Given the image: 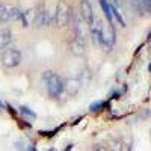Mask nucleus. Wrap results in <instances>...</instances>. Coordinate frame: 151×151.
<instances>
[{
  "label": "nucleus",
  "mask_w": 151,
  "mask_h": 151,
  "mask_svg": "<svg viewBox=\"0 0 151 151\" xmlns=\"http://www.w3.org/2000/svg\"><path fill=\"white\" fill-rule=\"evenodd\" d=\"M55 21V18L50 15V11H47L44 6H38L35 8V18H33V26L41 29L45 26H50V23Z\"/></svg>",
  "instance_id": "nucleus-5"
},
{
  "label": "nucleus",
  "mask_w": 151,
  "mask_h": 151,
  "mask_svg": "<svg viewBox=\"0 0 151 151\" xmlns=\"http://www.w3.org/2000/svg\"><path fill=\"white\" fill-rule=\"evenodd\" d=\"M27 151H36V150H35V147H29V150H27Z\"/></svg>",
  "instance_id": "nucleus-23"
},
{
  "label": "nucleus",
  "mask_w": 151,
  "mask_h": 151,
  "mask_svg": "<svg viewBox=\"0 0 151 151\" xmlns=\"http://www.w3.org/2000/svg\"><path fill=\"white\" fill-rule=\"evenodd\" d=\"M91 27V35L94 38V41L100 45H106L107 47V41H106V35H104V30H103V26H101V21L100 20H95L92 23Z\"/></svg>",
  "instance_id": "nucleus-6"
},
{
  "label": "nucleus",
  "mask_w": 151,
  "mask_h": 151,
  "mask_svg": "<svg viewBox=\"0 0 151 151\" xmlns=\"http://www.w3.org/2000/svg\"><path fill=\"white\" fill-rule=\"evenodd\" d=\"M20 112L23 113V116H26V118H30V119H35L36 118V113L33 110H30L29 107H26V106H21L20 107Z\"/></svg>",
  "instance_id": "nucleus-15"
},
{
  "label": "nucleus",
  "mask_w": 151,
  "mask_h": 151,
  "mask_svg": "<svg viewBox=\"0 0 151 151\" xmlns=\"http://www.w3.org/2000/svg\"><path fill=\"white\" fill-rule=\"evenodd\" d=\"M109 150H110V151H121V150H122V145H121L119 141L112 139L110 144H109Z\"/></svg>",
  "instance_id": "nucleus-17"
},
{
  "label": "nucleus",
  "mask_w": 151,
  "mask_h": 151,
  "mask_svg": "<svg viewBox=\"0 0 151 151\" xmlns=\"http://www.w3.org/2000/svg\"><path fill=\"white\" fill-rule=\"evenodd\" d=\"M112 5L118 8V5H119V2H118V0H112Z\"/></svg>",
  "instance_id": "nucleus-22"
},
{
  "label": "nucleus",
  "mask_w": 151,
  "mask_h": 151,
  "mask_svg": "<svg viewBox=\"0 0 151 151\" xmlns=\"http://www.w3.org/2000/svg\"><path fill=\"white\" fill-rule=\"evenodd\" d=\"M150 71H151V64H150Z\"/></svg>",
  "instance_id": "nucleus-26"
},
{
  "label": "nucleus",
  "mask_w": 151,
  "mask_h": 151,
  "mask_svg": "<svg viewBox=\"0 0 151 151\" xmlns=\"http://www.w3.org/2000/svg\"><path fill=\"white\" fill-rule=\"evenodd\" d=\"M0 59H2V65L5 68H8V70L17 68L21 64V52L17 47L6 48L2 53V56H0Z\"/></svg>",
  "instance_id": "nucleus-2"
},
{
  "label": "nucleus",
  "mask_w": 151,
  "mask_h": 151,
  "mask_svg": "<svg viewBox=\"0 0 151 151\" xmlns=\"http://www.w3.org/2000/svg\"><path fill=\"white\" fill-rule=\"evenodd\" d=\"M68 48L74 56H83L85 52H86V44H85L83 40H79V38H76L74 35H71L70 40H68Z\"/></svg>",
  "instance_id": "nucleus-8"
},
{
  "label": "nucleus",
  "mask_w": 151,
  "mask_h": 151,
  "mask_svg": "<svg viewBox=\"0 0 151 151\" xmlns=\"http://www.w3.org/2000/svg\"><path fill=\"white\" fill-rule=\"evenodd\" d=\"M71 148H73V144H68V145H67V148H65L64 151H71Z\"/></svg>",
  "instance_id": "nucleus-21"
},
{
  "label": "nucleus",
  "mask_w": 151,
  "mask_h": 151,
  "mask_svg": "<svg viewBox=\"0 0 151 151\" xmlns=\"http://www.w3.org/2000/svg\"><path fill=\"white\" fill-rule=\"evenodd\" d=\"M98 2H100V6H101L104 15L109 21V26H112L113 24V15H112V11H110V3L107 2V0H98Z\"/></svg>",
  "instance_id": "nucleus-13"
},
{
  "label": "nucleus",
  "mask_w": 151,
  "mask_h": 151,
  "mask_svg": "<svg viewBox=\"0 0 151 151\" xmlns=\"http://www.w3.org/2000/svg\"><path fill=\"white\" fill-rule=\"evenodd\" d=\"M130 5L133 6V9H136L139 14H142L144 12V8H142V3H141V0H129Z\"/></svg>",
  "instance_id": "nucleus-18"
},
{
  "label": "nucleus",
  "mask_w": 151,
  "mask_h": 151,
  "mask_svg": "<svg viewBox=\"0 0 151 151\" xmlns=\"http://www.w3.org/2000/svg\"><path fill=\"white\" fill-rule=\"evenodd\" d=\"M12 41V32L9 29H2L0 30V53H3L5 50L9 47Z\"/></svg>",
  "instance_id": "nucleus-11"
},
{
  "label": "nucleus",
  "mask_w": 151,
  "mask_h": 151,
  "mask_svg": "<svg viewBox=\"0 0 151 151\" xmlns=\"http://www.w3.org/2000/svg\"><path fill=\"white\" fill-rule=\"evenodd\" d=\"M107 106V103L106 101H95V103H92L91 104V112H98V110H101L103 107H106Z\"/></svg>",
  "instance_id": "nucleus-16"
},
{
  "label": "nucleus",
  "mask_w": 151,
  "mask_h": 151,
  "mask_svg": "<svg viewBox=\"0 0 151 151\" xmlns=\"http://www.w3.org/2000/svg\"><path fill=\"white\" fill-rule=\"evenodd\" d=\"M3 9H5V5H3V3H0V17H2V12H3Z\"/></svg>",
  "instance_id": "nucleus-20"
},
{
  "label": "nucleus",
  "mask_w": 151,
  "mask_h": 151,
  "mask_svg": "<svg viewBox=\"0 0 151 151\" xmlns=\"http://www.w3.org/2000/svg\"><path fill=\"white\" fill-rule=\"evenodd\" d=\"M80 86H82L80 79H74V77H71V79L65 80V92H67L68 95H74V94H77V92H79Z\"/></svg>",
  "instance_id": "nucleus-10"
},
{
  "label": "nucleus",
  "mask_w": 151,
  "mask_h": 151,
  "mask_svg": "<svg viewBox=\"0 0 151 151\" xmlns=\"http://www.w3.org/2000/svg\"><path fill=\"white\" fill-rule=\"evenodd\" d=\"M92 151H106V148H104L103 145H97V147H95Z\"/></svg>",
  "instance_id": "nucleus-19"
},
{
  "label": "nucleus",
  "mask_w": 151,
  "mask_h": 151,
  "mask_svg": "<svg viewBox=\"0 0 151 151\" xmlns=\"http://www.w3.org/2000/svg\"><path fill=\"white\" fill-rule=\"evenodd\" d=\"M42 79L47 86V92H48L50 98L56 100L65 92V80L60 79L55 71H45L42 74Z\"/></svg>",
  "instance_id": "nucleus-1"
},
{
  "label": "nucleus",
  "mask_w": 151,
  "mask_h": 151,
  "mask_svg": "<svg viewBox=\"0 0 151 151\" xmlns=\"http://www.w3.org/2000/svg\"><path fill=\"white\" fill-rule=\"evenodd\" d=\"M20 14H21V11L18 8L6 6L5 5V9L2 12V17H0V24H2V23H8L11 20H18L20 18Z\"/></svg>",
  "instance_id": "nucleus-9"
},
{
  "label": "nucleus",
  "mask_w": 151,
  "mask_h": 151,
  "mask_svg": "<svg viewBox=\"0 0 151 151\" xmlns=\"http://www.w3.org/2000/svg\"><path fill=\"white\" fill-rule=\"evenodd\" d=\"M71 27H73V35L79 40H86L88 35V24L85 23V20L80 17L79 12H73L71 14Z\"/></svg>",
  "instance_id": "nucleus-4"
},
{
  "label": "nucleus",
  "mask_w": 151,
  "mask_h": 151,
  "mask_svg": "<svg viewBox=\"0 0 151 151\" xmlns=\"http://www.w3.org/2000/svg\"><path fill=\"white\" fill-rule=\"evenodd\" d=\"M71 14H73V9L65 2H60L56 8V12H55V24L58 27L68 26L71 21Z\"/></svg>",
  "instance_id": "nucleus-3"
},
{
  "label": "nucleus",
  "mask_w": 151,
  "mask_h": 151,
  "mask_svg": "<svg viewBox=\"0 0 151 151\" xmlns=\"http://www.w3.org/2000/svg\"><path fill=\"white\" fill-rule=\"evenodd\" d=\"M48 151H56V150H55V148H52V150H48Z\"/></svg>",
  "instance_id": "nucleus-25"
},
{
  "label": "nucleus",
  "mask_w": 151,
  "mask_h": 151,
  "mask_svg": "<svg viewBox=\"0 0 151 151\" xmlns=\"http://www.w3.org/2000/svg\"><path fill=\"white\" fill-rule=\"evenodd\" d=\"M0 110H3V103L0 101Z\"/></svg>",
  "instance_id": "nucleus-24"
},
{
  "label": "nucleus",
  "mask_w": 151,
  "mask_h": 151,
  "mask_svg": "<svg viewBox=\"0 0 151 151\" xmlns=\"http://www.w3.org/2000/svg\"><path fill=\"white\" fill-rule=\"evenodd\" d=\"M33 18H35V9H29L26 12H21L18 20H21L23 27H29L30 24H33Z\"/></svg>",
  "instance_id": "nucleus-12"
},
{
  "label": "nucleus",
  "mask_w": 151,
  "mask_h": 151,
  "mask_svg": "<svg viewBox=\"0 0 151 151\" xmlns=\"http://www.w3.org/2000/svg\"><path fill=\"white\" fill-rule=\"evenodd\" d=\"M110 11H112V15L115 17V18H116V20L119 21V24H121V26L124 27V26H125V21H124L122 15L119 14V11H118V8H116V6H113V5H110Z\"/></svg>",
  "instance_id": "nucleus-14"
},
{
  "label": "nucleus",
  "mask_w": 151,
  "mask_h": 151,
  "mask_svg": "<svg viewBox=\"0 0 151 151\" xmlns=\"http://www.w3.org/2000/svg\"><path fill=\"white\" fill-rule=\"evenodd\" d=\"M80 17L85 20V23L88 26H92V23L95 21L94 18V11H92V5L89 0H82L80 2Z\"/></svg>",
  "instance_id": "nucleus-7"
}]
</instances>
